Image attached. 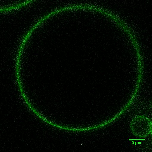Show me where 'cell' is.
I'll return each instance as SVG.
<instances>
[{
    "mask_svg": "<svg viewBox=\"0 0 152 152\" xmlns=\"http://www.w3.org/2000/svg\"><path fill=\"white\" fill-rule=\"evenodd\" d=\"M49 18V16L47 13L35 23L24 35L20 45L25 47L26 43L32 33L42 23Z\"/></svg>",
    "mask_w": 152,
    "mask_h": 152,
    "instance_id": "cell-1",
    "label": "cell"
},
{
    "mask_svg": "<svg viewBox=\"0 0 152 152\" xmlns=\"http://www.w3.org/2000/svg\"><path fill=\"white\" fill-rule=\"evenodd\" d=\"M33 1L31 0H27L15 5L2 8L1 7L0 11L1 12H4L18 9L29 4Z\"/></svg>",
    "mask_w": 152,
    "mask_h": 152,
    "instance_id": "cell-2",
    "label": "cell"
},
{
    "mask_svg": "<svg viewBox=\"0 0 152 152\" xmlns=\"http://www.w3.org/2000/svg\"></svg>",
    "mask_w": 152,
    "mask_h": 152,
    "instance_id": "cell-3",
    "label": "cell"
}]
</instances>
